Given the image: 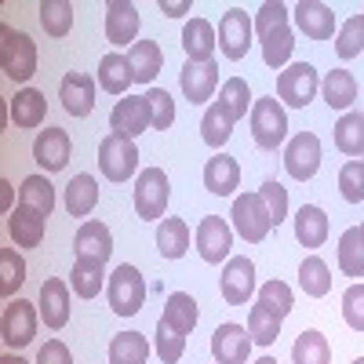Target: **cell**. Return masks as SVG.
Returning a JSON list of instances; mask_svg holds the SVG:
<instances>
[{"label": "cell", "mask_w": 364, "mask_h": 364, "mask_svg": "<svg viewBox=\"0 0 364 364\" xmlns=\"http://www.w3.org/2000/svg\"><path fill=\"white\" fill-rule=\"evenodd\" d=\"M0 70H4L8 80L26 84L37 73V44L29 33H18V29L4 26L0 29Z\"/></svg>", "instance_id": "cell-3"}, {"label": "cell", "mask_w": 364, "mask_h": 364, "mask_svg": "<svg viewBox=\"0 0 364 364\" xmlns=\"http://www.w3.org/2000/svg\"><path fill=\"white\" fill-rule=\"evenodd\" d=\"M178 87H182V95H186L190 106L211 102V95L219 87V63H182Z\"/></svg>", "instance_id": "cell-18"}, {"label": "cell", "mask_w": 364, "mask_h": 364, "mask_svg": "<svg viewBox=\"0 0 364 364\" xmlns=\"http://www.w3.org/2000/svg\"><path fill=\"white\" fill-rule=\"evenodd\" d=\"M252 37H255V18H248V11L230 8L219 18V51L230 58V63H240V58L248 55Z\"/></svg>", "instance_id": "cell-10"}, {"label": "cell", "mask_w": 364, "mask_h": 364, "mask_svg": "<svg viewBox=\"0 0 364 364\" xmlns=\"http://www.w3.org/2000/svg\"><path fill=\"white\" fill-rule=\"evenodd\" d=\"M219 106L226 109V117L233 120V124H237L240 117H248L252 106H255L252 91H248V80H245V77H230V80L219 87Z\"/></svg>", "instance_id": "cell-37"}, {"label": "cell", "mask_w": 364, "mask_h": 364, "mask_svg": "<svg viewBox=\"0 0 364 364\" xmlns=\"http://www.w3.org/2000/svg\"><path fill=\"white\" fill-rule=\"evenodd\" d=\"M336 146L343 149L346 157H364V113H357V109H350V113H343L339 120H336Z\"/></svg>", "instance_id": "cell-35"}, {"label": "cell", "mask_w": 364, "mask_h": 364, "mask_svg": "<svg viewBox=\"0 0 364 364\" xmlns=\"http://www.w3.org/2000/svg\"><path fill=\"white\" fill-rule=\"evenodd\" d=\"M70 284H73V295H80V299H95V295L102 291V284H109L106 259L77 255V259H73V273H70Z\"/></svg>", "instance_id": "cell-25"}, {"label": "cell", "mask_w": 364, "mask_h": 364, "mask_svg": "<svg viewBox=\"0 0 364 364\" xmlns=\"http://www.w3.org/2000/svg\"><path fill=\"white\" fill-rule=\"evenodd\" d=\"M259 302H262L269 314H277V317L284 321V317L291 314V306H295V295H291V288H288L284 281L273 277V281H266V284L259 288Z\"/></svg>", "instance_id": "cell-47"}, {"label": "cell", "mask_w": 364, "mask_h": 364, "mask_svg": "<svg viewBox=\"0 0 364 364\" xmlns=\"http://www.w3.org/2000/svg\"><path fill=\"white\" fill-rule=\"evenodd\" d=\"M190 0H161V15H168V18H178V15H190Z\"/></svg>", "instance_id": "cell-54"}, {"label": "cell", "mask_w": 364, "mask_h": 364, "mask_svg": "<svg viewBox=\"0 0 364 364\" xmlns=\"http://www.w3.org/2000/svg\"><path fill=\"white\" fill-rule=\"evenodd\" d=\"M240 186V164L230 154H215L204 164V190L215 197H230Z\"/></svg>", "instance_id": "cell-26"}, {"label": "cell", "mask_w": 364, "mask_h": 364, "mask_svg": "<svg viewBox=\"0 0 364 364\" xmlns=\"http://www.w3.org/2000/svg\"><path fill=\"white\" fill-rule=\"evenodd\" d=\"M18 204L41 211V215H51V211H55V186H51V178H48V175H29V178H22Z\"/></svg>", "instance_id": "cell-42"}, {"label": "cell", "mask_w": 364, "mask_h": 364, "mask_svg": "<svg viewBox=\"0 0 364 364\" xmlns=\"http://www.w3.org/2000/svg\"><path fill=\"white\" fill-rule=\"evenodd\" d=\"M109 128H113V135H124V139H139L142 132L154 128L146 95H124L120 99L109 113Z\"/></svg>", "instance_id": "cell-14"}, {"label": "cell", "mask_w": 364, "mask_h": 364, "mask_svg": "<svg viewBox=\"0 0 364 364\" xmlns=\"http://www.w3.org/2000/svg\"><path fill=\"white\" fill-rule=\"evenodd\" d=\"M139 26H142V18L132 0H109L106 4V41L113 48H135Z\"/></svg>", "instance_id": "cell-16"}, {"label": "cell", "mask_w": 364, "mask_h": 364, "mask_svg": "<svg viewBox=\"0 0 364 364\" xmlns=\"http://www.w3.org/2000/svg\"><path fill=\"white\" fill-rule=\"evenodd\" d=\"M26 284V259L15 248H0V295L18 299L15 291Z\"/></svg>", "instance_id": "cell-45"}, {"label": "cell", "mask_w": 364, "mask_h": 364, "mask_svg": "<svg viewBox=\"0 0 364 364\" xmlns=\"http://www.w3.org/2000/svg\"><path fill=\"white\" fill-rule=\"evenodd\" d=\"M157 252L164 259H182L190 252V226H186V219H164L157 226Z\"/></svg>", "instance_id": "cell-40"}, {"label": "cell", "mask_w": 364, "mask_h": 364, "mask_svg": "<svg viewBox=\"0 0 364 364\" xmlns=\"http://www.w3.org/2000/svg\"><path fill=\"white\" fill-rule=\"evenodd\" d=\"M343 321L353 331H364V281H353L343 291Z\"/></svg>", "instance_id": "cell-51"}, {"label": "cell", "mask_w": 364, "mask_h": 364, "mask_svg": "<svg viewBox=\"0 0 364 364\" xmlns=\"http://www.w3.org/2000/svg\"><path fill=\"white\" fill-rule=\"evenodd\" d=\"M321 91V77L310 63H288V70L277 73V99L281 106L291 109H306Z\"/></svg>", "instance_id": "cell-8"}, {"label": "cell", "mask_w": 364, "mask_h": 364, "mask_svg": "<svg viewBox=\"0 0 364 364\" xmlns=\"http://www.w3.org/2000/svg\"><path fill=\"white\" fill-rule=\"evenodd\" d=\"M328 215H324V208L317 204H302L295 211V240L302 248H321L324 240H328Z\"/></svg>", "instance_id": "cell-27"}, {"label": "cell", "mask_w": 364, "mask_h": 364, "mask_svg": "<svg viewBox=\"0 0 364 364\" xmlns=\"http://www.w3.org/2000/svg\"><path fill=\"white\" fill-rule=\"evenodd\" d=\"M41 26L48 37H66L73 29V4L70 0H41Z\"/></svg>", "instance_id": "cell-44"}, {"label": "cell", "mask_w": 364, "mask_h": 364, "mask_svg": "<svg viewBox=\"0 0 364 364\" xmlns=\"http://www.w3.org/2000/svg\"><path fill=\"white\" fill-rule=\"evenodd\" d=\"M291 364H331V346L324 339V331L302 328L291 346Z\"/></svg>", "instance_id": "cell-34"}, {"label": "cell", "mask_w": 364, "mask_h": 364, "mask_svg": "<svg viewBox=\"0 0 364 364\" xmlns=\"http://www.w3.org/2000/svg\"><path fill=\"white\" fill-rule=\"evenodd\" d=\"M135 73H132V63H128V55H120V51H109L102 55V63H99V84L106 95H124V91L132 87Z\"/></svg>", "instance_id": "cell-31"}, {"label": "cell", "mask_w": 364, "mask_h": 364, "mask_svg": "<svg viewBox=\"0 0 364 364\" xmlns=\"http://www.w3.org/2000/svg\"><path fill=\"white\" fill-rule=\"evenodd\" d=\"M248 336L255 346H273L281 339V317L269 314L262 302H255V306L248 310Z\"/></svg>", "instance_id": "cell-43"}, {"label": "cell", "mask_w": 364, "mask_h": 364, "mask_svg": "<svg viewBox=\"0 0 364 364\" xmlns=\"http://www.w3.org/2000/svg\"><path fill=\"white\" fill-rule=\"evenodd\" d=\"M197 317H200V310H197V299H193L190 291H171V295H168L161 321L171 324L178 336H190V331L197 328Z\"/></svg>", "instance_id": "cell-29"}, {"label": "cell", "mask_w": 364, "mask_h": 364, "mask_svg": "<svg viewBox=\"0 0 364 364\" xmlns=\"http://www.w3.org/2000/svg\"><path fill=\"white\" fill-rule=\"evenodd\" d=\"M95 204H99V182H95V175H73L70 178V186H66V211L73 219H87L91 211H95Z\"/></svg>", "instance_id": "cell-30"}, {"label": "cell", "mask_w": 364, "mask_h": 364, "mask_svg": "<svg viewBox=\"0 0 364 364\" xmlns=\"http://www.w3.org/2000/svg\"><path fill=\"white\" fill-rule=\"evenodd\" d=\"M360 51H364V15H350L336 33V55L350 63Z\"/></svg>", "instance_id": "cell-46"}, {"label": "cell", "mask_w": 364, "mask_h": 364, "mask_svg": "<svg viewBox=\"0 0 364 364\" xmlns=\"http://www.w3.org/2000/svg\"><path fill=\"white\" fill-rule=\"evenodd\" d=\"M99 168L109 182H128L135 171H139V146L135 139H124V135H106L102 146H99Z\"/></svg>", "instance_id": "cell-9"}, {"label": "cell", "mask_w": 364, "mask_h": 364, "mask_svg": "<svg viewBox=\"0 0 364 364\" xmlns=\"http://www.w3.org/2000/svg\"><path fill=\"white\" fill-rule=\"evenodd\" d=\"M230 248H233V226L219 215H204L200 226H197V252L204 262L219 266L230 259Z\"/></svg>", "instance_id": "cell-13"}, {"label": "cell", "mask_w": 364, "mask_h": 364, "mask_svg": "<svg viewBox=\"0 0 364 364\" xmlns=\"http://www.w3.org/2000/svg\"><path fill=\"white\" fill-rule=\"evenodd\" d=\"M262 200H266V208H269V219H273V226H281L284 219H288V190L281 186L277 178H269V182H262Z\"/></svg>", "instance_id": "cell-52"}, {"label": "cell", "mask_w": 364, "mask_h": 364, "mask_svg": "<svg viewBox=\"0 0 364 364\" xmlns=\"http://www.w3.org/2000/svg\"><path fill=\"white\" fill-rule=\"evenodd\" d=\"M252 364H277V357H259V360H252Z\"/></svg>", "instance_id": "cell-57"}, {"label": "cell", "mask_w": 364, "mask_h": 364, "mask_svg": "<svg viewBox=\"0 0 364 364\" xmlns=\"http://www.w3.org/2000/svg\"><path fill=\"white\" fill-rule=\"evenodd\" d=\"M37 321H41V310L37 302H26V299H8L4 306V317H0V339L11 353L26 350L29 343L37 339Z\"/></svg>", "instance_id": "cell-6"}, {"label": "cell", "mask_w": 364, "mask_h": 364, "mask_svg": "<svg viewBox=\"0 0 364 364\" xmlns=\"http://www.w3.org/2000/svg\"><path fill=\"white\" fill-rule=\"evenodd\" d=\"M284 168L295 182H310L321 168V139L314 132H299L284 146Z\"/></svg>", "instance_id": "cell-12"}, {"label": "cell", "mask_w": 364, "mask_h": 364, "mask_svg": "<svg viewBox=\"0 0 364 364\" xmlns=\"http://www.w3.org/2000/svg\"><path fill=\"white\" fill-rule=\"evenodd\" d=\"M44 230H48V215H41V211L18 204L11 215H8V233L15 240V248H37L44 240Z\"/></svg>", "instance_id": "cell-24"}, {"label": "cell", "mask_w": 364, "mask_h": 364, "mask_svg": "<svg viewBox=\"0 0 364 364\" xmlns=\"http://www.w3.org/2000/svg\"><path fill=\"white\" fill-rule=\"evenodd\" d=\"M248 120H252V139H255L259 149L277 154V149L284 146V139H288V113H284V106H281L277 95L255 99Z\"/></svg>", "instance_id": "cell-2"}, {"label": "cell", "mask_w": 364, "mask_h": 364, "mask_svg": "<svg viewBox=\"0 0 364 364\" xmlns=\"http://www.w3.org/2000/svg\"><path fill=\"white\" fill-rule=\"evenodd\" d=\"M146 102H149V117H154V132H168L175 124V99L168 95L164 87H149L146 91Z\"/></svg>", "instance_id": "cell-49"}, {"label": "cell", "mask_w": 364, "mask_h": 364, "mask_svg": "<svg viewBox=\"0 0 364 364\" xmlns=\"http://www.w3.org/2000/svg\"><path fill=\"white\" fill-rule=\"evenodd\" d=\"M321 95H324V102H328L331 109L350 113V106L357 102V80H353V73H350V70H331V73H324Z\"/></svg>", "instance_id": "cell-32"}, {"label": "cell", "mask_w": 364, "mask_h": 364, "mask_svg": "<svg viewBox=\"0 0 364 364\" xmlns=\"http://www.w3.org/2000/svg\"><path fill=\"white\" fill-rule=\"evenodd\" d=\"M106 299H109V310L117 317H135L142 310V302H146V281H142V273L132 262H120L109 273Z\"/></svg>", "instance_id": "cell-4"}, {"label": "cell", "mask_w": 364, "mask_h": 364, "mask_svg": "<svg viewBox=\"0 0 364 364\" xmlns=\"http://www.w3.org/2000/svg\"><path fill=\"white\" fill-rule=\"evenodd\" d=\"M0 204H4V211H8V215H11V182L8 178H0Z\"/></svg>", "instance_id": "cell-55"}, {"label": "cell", "mask_w": 364, "mask_h": 364, "mask_svg": "<svg viewBox=\"0 0 364 364\" xmlns=\"http://www.w3.org/2000/svg\"><path fill=\"white\" fill-rule=\"evenodd\" d=\"M154 350L161 357V364H178L182 353H186V336H178V331L164 321H157V339H154Z\"/></svg>", "instance_id": "cell-48"}, {"label": "cell", "mask_w": 364, "mask_h": 364, "mask_svg": "<svg viewBox=\"0 0 364 364\" xmlns=\"http://www.w3.org/2000/svg\"><path fill=\"white\" fill-rule=\"evenodd\" d=\"M0 364H29V360L18 357V353H4V357H0Z\"/></svg>", "instance_id": "cell-56"}, {"label": "cell", "mask_w": 364, "mask_h": 364, "mask_svg": "<svg viewBox=\"0 0 364 364\" xmlns=\"http://www.w3.org/2000/svg\"><path fill=\"white\" fill-rule=\"evenodd\" d=\"M58 102H63V109L70 117H87L91 109H95V80H91L87 73H66L63 84H58Z\"/></svg>", "instance_id": "cell-23"}, {"label": "cell", "mask_w": 364, "mask_h": 364, "mask_svg": "<svg viewBox=\"0 0 364 364\" xmlns=\"http://www.w3.org/2000/svg\"><path fill=\"white\" fill-rule=\"evenodd\" d=\"M291 18H295V29L306 41H331L336 37V11L321 0H299L291 8Z\"/></svg>", "instance_id": "cell-15"}, {"label": "cell", "mask_w": 364, "mask_h": 364, "mask_svg": "<svg viewBox=\"0 0 364 364\" xmlns=\"http://www.w3.org/2000/svg\"><path fill=\"white\" fill-rule=\"evenodd\" d=\"M73 157V139L66 128H44L33 139V161L44 171H63Z\"/></svg>", "instance_id": "cell-19"}, {"label": "cell", "mask_w": 364, "mask_h": 364, "mask_svg": "<svg viewBox=\"0 0 364 364\" xmlns=\"http://www.w3.org/2000/svg\"><path fill=\"white\" fill-rule=\"evenodd\" d=\"M33 364H73V353L63 339H48L41 350H37V360Z\"/></svg>", "instance_id": "cell-53"}, {"label": "cell", "mask_w": 364, "mask_h": 364, "mask_svg": "<svg viewBox=\"0 0 364 364\" xmlns=\"http://www.w3.org/2000/svg\"><path fill=\"white\" fill-rule=\"evenodd\" d=\"M128 63H132V73H135L139 84L154 87V80H157V73H161V66H164V51H161L157 41H139V44L132 48V55H128Z\"/></svg>", "instance_id": "cell-33"}, {"label": "cell", "mask_w": 364, "mask_h": 364, "mask_svg": "<svg viewBox=\"0 0 364 364\" xmlns=\"http://www.w3.org/2000/svg\"><path fill=\"white\" fill-rule=\"evenodd\" d=\"M360 233H364V223H360Z\"/></svg>", "instance_id": "cell-59"}, {"label": "cell", "mask_w": 364, "mask_h": 364, "mask_svg": "<svg viewBox=\"0 0 364 364\" xmlns=\"http://www.w3.org/2000/svg\"><path fill=\"white\" fill-rule=\"evenodd\" d=\"M353 364H364V357H357V360H353Z\"/></svg>", "instance_id": "cell-58"}, {"label": "cell", "mask_w": 364, "mask_h": 364, "mask_svg": "<svg viewBox=\"0 0 364 364\" xmlns=\"http://www.w3.org/2000/svg\"><path fill=\"white\" fill-rule=\"evenodd\" d=\"M215 48H219V33L208 18H190L182 26V51H186V63H215Z\"/></svg>", "instance_id": "cell-21"}, {"label": "cell", "mask_w": 364, "mask_h": 364, "mask_svg": "<svg viewBox=\"0 0 364 364\" xmlns=\"http://www.w3.org/2000/svg\"><path fill=\"white\" fill-rule=\"evenodd\" d=\"M230 135H233V120L226 117V109L219 102H211L204 109V117H200V139L215 149V154H223V146L230 142Z\"/></svg>", "instance_id": "cell-39"}, {"label": "cell", "mask_w": 364, "mask_h": 364, "mask_svg": "<svg viewBox=\"0 0 364 364\" xmlns=\"http://www.w3.org/2000/svg\"><path fill=\"white\" fill-rule=\"evenodd\" d=\"M299 288L306 291L310 299H324L331 291V269L321 255H306L299 266Z\"/></svg>", "instance_id": "cell-41"}, {"label": "cell", "mask_w": 364, "mask_h": 364, "mask_svg": "<svg viewBox=\"0 0 364 364\" xmlns=\"http://www.w3.org/2000/svg\"><path fill=\"white\" fill-rule=\"evenodd\" d=\"M223 302L226 306H245L255 295V262L248 255H230L223 266V281H219Z\"/></svg>", "instance_id": "cell-11"}, {"label": "cell", "mask_w": 364, "mask_h": 364, "mask_svg": "<svg viewBox=\"0 0 364 364\" xmlns=\"http://www.w3.org/2000/svg\"><path fill=\"white\" fill-rule=\"evenodd\" d=\"M230 219H233V230L248 240V245H262V240L269 237L273 230V219H269V208L262 200V193H240L233 197V211H230Z\"/></svg>", "instance_id": "cell-7"}, {"label": "cell", "mask_w": 364, "mask_h": 364, "mask_svg": "<svg viewBox=\"0 0 364 364\" xmlns=\"http://www.w3.org/2000/svg\"><path fill=\"white\" fill-rule=\"evenodd\" d=\"M8 117H11V124L22 128V132L41 128L44 117H48V99H44V91H37V87L15 91V99H8Z\"/></svg>", "instance_id": "cell-22"}, {"label": "cell", "mask_w": 364, "mask_h": 364, "mask_svg": "<svg viewBox=\"0 0 364 364\" xmlns=\"http://www.w3.org/2000/svg\"><path fill=\"white\" fill-rule=\"evenodd\" d=\"M339 269H343V277H353V281L364 277V233H360V226H350L339 237Z\"/></svg>", "instance_id": "cell-36"}, {"label": "cell", "mask_w": 364, "mask_h": 364, "mask_svg": "<svg viewBox=\"0 0 364 364\" xmlns=\"http://www.w3.org/2000/svg\"><path fill=\"white\" fill-rule=\"evenodd\" d=\"M291 8L281 0H266L255 15V33L262 41V63L269 70H288V58L295 51V33H291Z\"/></svg>", "instance_id": "cell-1"}, {"label": "cell", "mask_w": 364, "mask_h": 364, "mask_svg": "<svg viewBox=\"0 0 364 364\" xmlns=\"http://www.w3.org/2000/svg\"><path fill=\"white\" fill-rule=\"evenodd\" d=\"M149 343L139 331H117L109 339V364H146Z\"/></svg>", "instance_id": "cell-38"}, {"label": "cell", "mask_w": 364, "mask_h": 364, "mask_svg": "<svg viewBox=\"0 0 364 364\" xmlns=\"http://www.w3.org/2000/svg\"><path fill=\"white\" fill-rule=\"evenodd\" d=\"M252 346L255 343L245 324H219L211 331V357H215V364H248Z\"/></svg>", "instance_id": "cell-17"}, {"label": "cell", "mask_w": 364, "mask_h": 364, "mask_svg": "<svg viewBox=\"0 0 364 364\" xmlns=\"http://www.w3.org/2000/svg\"><path fill=\"white\" fill-rule=\"evenodd\" d=\"M37 310L44 317V328L63 331L70 321V284L63 277H48L41 284V295H37Z\"/></svg>", "instance_id": "cell-20"}, {"label": "cell", "mask_w": 364, "mask_h": 364, "mask_svg": "<svg viewBox=\"0 0 364 364\" xmlns=\"http://www.w3.org/2000/svg\"><path fill=\"white\" fill-rule=\"evenodd\" d=\"M73 245H77V255H91V259H106L109 262V255H113V233L99 219H84Z\"/></svg>", "instance_id": "cell-28"}, {"label": "cell", "mask_w": 364, "mask_h": 364, "mask_svg": "<svg viewBox=\"0 0 364 364\" xmlns=\"http://www.w3.org/2000/svg\"><path fill=\"white\" fill-rule=\"evenodd\" d=\"M339 193H343L346 204L364 200V161H346L339 168Z\"/></svg>", "instance_id": "cell-50"}, {"label": "cell", "mask_w": 364, "mask_h": 364, "mask_svg": "<svg viewBox=\"0 0 364 364\" xmlns=\"http://www.w3.org/2000/svg\"><path fill=\"white\" fill-rule=\"evenodd\" d=\"M171 197V182L161 168H142L135 175V215L146 223H164Z\"/></svg>", "instance_id": "cell-5"}]
</instances>
